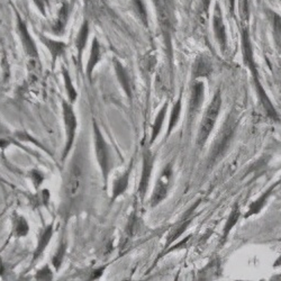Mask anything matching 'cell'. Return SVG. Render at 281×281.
<instances>
[{
	"label": "cell",
	"mask_w": 281,
	"mask_h": 281,
	"mask_svg": "<svg viewBox=\"0 0 281 281\" xmlns=\"http://www.w3.org/2000/svg\"><path fill=\"white\" fill-rule=\"evenodd\" d=\"M213 28H214V34L215 39L218 43L222 52L224 53L227 49V35H226V28L224 22H223V14L220 4L217 3L215 5V10H214V16H213Z\"/></svg>",
	"instance_id": "obj_10"
},
{
	"label": "cell",
	"mask_w": 281,
	"mask_h": 281,
	"mask_svg": "<svg viewBox=\"0 0 281 281\" xmlns=\"http://www.w3.org/2000/svg\"><path fill=\"white\" fill-rule=\"evenodd\" d=\"M221 107H222V95H221V91H217L214 95L213 99H211L207 110L205 111L203 119H201V124L199 127L198 136H197V145L200 148L205 145V143L207 142L211 132L214 130L216 120L218 118Z\"/></svg>",
	"instance_id": "obj_1"
},
{
	"label": "cell",
	"mask_w": 281,
	"mask_h": 281,
	"mask_svg": "<svg viewBox=\"0 0 281 281\" xmlns=\"http://www.w3.org/2000/svg\"><path fill=\"white\" fill-rule=\"evenodd\" d=\"M158 20L169 50H171V33L173 29L172 0H154Z\"/></svg>",
	"instance_id": "obj_3"
},
{
	"label": "cell",
	"mask_w": 281,
	"mask_h": 281,
	"mask_svg": "<svg viewBox=\"0 0 281 281\" xmlns=\"http://www.w3.org/2000/svg\"><path fill=\"white\" fill-rule=\"evenodd\" d=\"M100 57H102V51H100V45L98 43L97 39H93L92 45H91V52H90V57L88 60V65L86 69L87 77L90 79L91 78V74L95 67L97 66V63L100 61Z\"/></svg>",
	"instance_id": "obj_18"
},
{
	"label": "cell",
	"mask_w": 281,
	"mask_h": 281,
	"mask_svg": "<svg viewBox=\"0 0 281 281\" xmlns=\"http://www.w3.org/2000/svg\"><path fill=\"white\" fill-rule=\"evenodd\" d=\"M93 139H95V151H96L97 161L99 163L100 170H102V173H103L104 181L107 182L109 169H110L109 147L95 120H93Z\"/></svg>",
	"instance_id": "obj_4"
},
{
	"label": "cell",
	"mask_w": 281,
	"mask_h": 281,
	"mask_svg": "<svg viewBox=\"0 0 281 281\" xmlns=\"http://www.w3.org/2000/svg\"><path fill=\"white\" fill-rule=\"evenodd\" d=\"M167 110H168V104H164V106L161 108V110L159 111V114L157 115L154 123H153V125H152L151 143L154 142L157 140V137L159 136V134H160V132L162 130L164 118H166V115H167Z\"/></svg>",
	"instance_id": "obj_21"
},
{
	"label": "cell",
	"mask_w": 281,
	"mask_h": 281,
	"mask_svg": "<svg viewBox=\"0 0 281 281\" xmlns=\"http://www.w3.org/2000/svg\"><path fill=\"white\" fill-rule=\"evenodd\" d=\"M88 35H89V24L87 20H84V23L82 24L80 30H79L77 40H76V46H77L79 59H81L82 52L84 50V47H86V45H87Z\"/></svg>",
	"instance_id": "obj_20"
},
{
	"label": "cell",
	"mask_w": 281,
	"mask_h": 281,
	"mask_svg": "<svg viewBox=\"0 0 281 281\" xmlns=\"http://www.w3.org/2000/svg\"><path fill=\"white\" fill-rule=\"evenodd\" d=\"M104 270H105V268H100V269H98V270H96V271H95L93 273V275H90V279H91V280H95V279H97L98 277H100V275H102V273H103V271H104Z\"/></svg>",
	"instance_id": "obj_34"
},
{
	"label": "cell",
	"mask_w": 281,
	"mask_h": 281,
	"mask_svg": "<svg viewBox=\"0 0 281 281\" xmlns=\"http://www.w3.org/2000/svg\"><path fill=\"white\" fill-rule=\"evenodd\" d=\"M211 72V63L207 57L199 56L196 59L193 67V76L195 79L200 77H207Z\"/></svg>",
	"instance_id": "obj_16"
},
{
	"label": "cell",
	"mask_w": 281,
	"mask_h": 281,
	"mask_svg": "<svg viewBox=\"0 0 281 281\" xmlns=\"http://www.w3.org/2000/svg\"><path fill=\"white\" fill-rule=\"evenodd\" d=\"M171 177H172V167L171 164H168V166L164 168V170L162 171L160 178L158 179L154 190H153V194L150 199L151 207H155V206L160 204L161 201L166 199L169 187H170Z\"/></svg>",
	"instance_id": "obj_6"
},
{
	"label": "cell",
	"mask_w": 281,
	"mask_h": 281,
	"mask_svg": "<svg viewBox=\"0 0 281 281\" xmlns=\"http://www.w3.org/2000/svg\"><path fill=\"white\" fill-rule=\"evenodd\" d=\"M131 172H132V162L130 164L127 171H125L121 176L115 180L114 182V187H113V197H111V201H114L117 199L119 196L123 195L126 189L129 188V182H130V177H131Z\"/></svg>",
	"instance_id": "obj_12"
},
{
	"label": "cell",
	"mask_w": 281,
	"mask_h": 281,
	"mask_svg": "<svg viewBox=\"0 0 281 281\" xmlns=\"http://www.w3.org/2000/svg\"><path fill=\"white\" fill-rule=\"evenodd\" d=\"M280 181H281V180H280ZM280 181H278V182H274V183L271 185V187H270V188L267 190V192L264 193V194L261 196V197H259L256 201H254V203H252V204H251L250 208H248L247 213H246V215H245L246 218H247V217L252 216V215H257L258 213H260V210H261V209L264 207V205L267 204V200L269 199L270 196L272 195L273 190H274V189H275V187H277V185L279 184V182H280Z\"/></svg>",
	"instance_id": "obj_13"
},
{
	"label": "cell",
	"mask_w": 281,
	"mask_h": 281,
	"mask_svg": "<svg viewBox=\"0 0 281 281\" xmlns=\"http://www.w3.org/2000/svg\"><path fill=\"white\" fill-rule=\"evenodd\" d=\"M63 78H65V84H66V89H67L69 100H70V103H73L77 98V91L73 87L70 76H69V73H68V71L66 70V69H63Z\"/></svg>",
	"instance_id": "obj_26"
},
{
	"label": "cell",
	"mask_w": 281,
	"mask_h": 281,
	"mask_svg": "<svg viewBox=\"0 0 281 281\" xmlns=\"http://www.w3.org/2000/svg\"><path fill=\"white\" fill-rule=\"evenodd\" d=\"M180 113H181V97H180L177 103L174 104L172 111H171V116L170 119H169V125H168V131H167V136L171 134V132L173 131L174 127L177 126L178 120L180 117Z\"/></svg>",
	"instance_id": "obj_24"
},
{
	"label": "cell",
	"mask_w": 281,
	"mask_h": 281,
	"mask_svg": "<svg viewBox=\"0 0 281 281\" xmlns=\"http://www.w3.org/2000/svg\"><path fill=\"white\" fill-rule=\"evenodd\" d=\"M40 39L42 41V43H43L47 47V49H49L51 55H52L53 62H55L57 57L61 56L62 54H65L67 45L63 43V42L47 39V37H44V36H41Z\"/></svg>",
	"instance_id": "obj_15"
},
{
	"label": "cell",
	"mask_w": 281,
	"mask_h": 281,
	"mask_svg": "<svg viewBox=\"0 0 281 281\" xmlns=\"http://www.w3.org/2000/svg\"><path fill=\"white\" fill-rule=\"evenodd\" d=\"M63 108V119H65L66 124V133H67V143H66V150L63 153V160L67 158V155L70 152L71 147L73 145L74 137H76V131H77V118L76 114H74L72 106L67 103H62Z\"/></svg>",
	"instance_id": "obj_5"
},
{
	"label": "cell",
	"mask_w": 281,
	"mask_h": 281,
	"mask_svg": "<svg viewBox=\"0 0 281 281\" xmlns=\"http://www.w3.org/2000/svg\"><path fill=\"white\" fill-rule=\"evenodd\" d=\"M236 124L237 123L234 116L230 115L229 118H227V120L224 123V125H223L218 136H217L216 141L214 142L213 147H211L210 155H209V162L211 164H214L215 162L218 161L224 155L227 147H229L231 144L233 137H234Z\"/></svg>",
	"instance_id": "obj_2"
},
{
	"label": "cell",
	"mask_w": 281,
	"mask_h": 281,
	"mask_svg": "<svg viewBox=\"0 0 281 281\" xmlns=\"http://www.w3.org/2000/svg\"><path fill=\"white\" fill-rule=\"evenodd\" d=\"M32 179H33V182H34V185L36 188H39L41 183L43 182V180H44V176L43 174H42L40 171H37V170H33L32 171Z\"/></svg>",
	"instance_id": "obj_31"
},
{
	"label": "cell",
	"mask_w": 281,
	"mask_h": 281,
	"mask_svg": "<svg viewBox=\"0 0 281 281\" xmlns=\"http://www.w3.org/2000/svg\"><path fill=\"white\" fill-rule=\"evenodd\" d=\"M52 234H53V225H49L47 227H45L44 231L42 232V234L39 238V243H37V247L34 253V259H33L34 261L43 254L46 246L49 245V243L51 241Z\"/></svg>",
	"instance_id": "obj_19"
},
{
	"label": "cell",
	"mask_w": 281,
	"mask_h": 281,
	"mask_svg": "<svg viewBox=\"0 0 281 281\" xmlns=\"http://www.w3.org/2000/svg\"><path fill=\"white\" fill-rule=\"evenodd\" d=\"M271 20H272V34H273L274 44L281 54V16L271 12Z\"/></svg>",
	"instance_id": "obj_22"
},
{
	"label": "cell",
	"mask_w": 281,
	"mask_h": 281,
	"mask_svg": "<svg viewBox=\"0 0 281 281\" xmlns=\"http://www.w3.org/2000/svg\"><path fill=\"white\" fill-rule=\"evenodd\" d=\"M211 0H200V6L201 9H203V12L205 14L208 15V10H209V6H210Z\"/></svg>",
	"instance_id": "obj_32"
},
{
	"label": "cell",
	"mask_w": 281,
	"mask_h": 281,
	"mask_svg": "<svg viewBox=\"0 0 281 281\" xmlns=\"http://www.w3.org/2000/svg\"><path fill=\"white\" fill-rule=\"evenodd\" d=\"M29 231V226L27 224V222L24 218V217H18L16 220V225H15V232L16 235L18 237H24L28 234Z\"/></svg>",
	"instance_id": "obj_27"
},
{
	"label": "cell",
	"mask_w": 281,
	"mask_h": 281,
	"mask_svg": "<svg viewBox=\"0 0 281 281\" xmlns=\"http://www.w3.org/2000/svg\"><path fill=\"white\" fill-rule=\"evenodd\" d=\"M238 10H240V17L242 23L246 24L248 22V18H250V2L248 0H240Z\"/></svg>",
	"instance_id": "obj_29"
},
{
	"label": "cell",
	"mask_w": 281,
	"mask_h": 281,
	"mask_svg": "<svg viewBox=\"0 0 281 281\" xmlns=\"http://www.w3.org/2000/svg\"><path fill=\"white\" fill-rule=\"evenodd\" d=\"M83 182V171L82 167L77 160L72 163V166L69 169L66 192L70 198H76L80 194Z\"/></svg>",
	"instance_id": "obj_7"
},
{
	"label": "cell",
	"mask_w": 281,
	"mask_h": 281,
	"mask_svg": "<svg viewBox=\"0 0 281 281\" xmlns=\"http://www.w3.org/2000/svg\"><path fill=\"white\" fill-rule=\"evenodd\" d=\"M37 280H52L53 279V273L50 270L49 267H44L42 268L39 272H37L36 277Z\"/></svg>",
	"instance_id": "obj_30"
},
{
	"label": "cell",
	"mask_w": 281,
	"mask_h": 281,
	"mask_svg": "<svg viewBox=\"0 0 281 281\" xmlns=\"http://www.w3.org/2000/svg\"><path fill=\"white\" fill-rule=\"evenodd\" d=\"M153 164H154V155H153V153L151 152L150 148H146L144 153H143V169H142V176H141L140 185H139V194L141 199L145 197L148 185H150Z\"/></svg>",
	"instance_id": "obj_9"
},
{
	"label": "cell",
	"mask_w": 281,
	"mask_h": 281,
	"mask_svg": "<svg viewBox=\"0 0 281 281\" xmlns=\"http://www.w3.org/2000/svg\"><path fill=\"white\" fill-rule=\"evenodd\" d=\"M132 3H133V7L137 17H139L141 19V22L145 25V27H147L148 17H147L145 4L143 3V0H132Z\"/></svg>",
	"instance_id": "obj_25"
},
{
	"label": "cell",
	"mask_w": 281,
	"mask_h": 281,
	"mask_svg": "<svg viewBox=\"0 0 281 281\" xmlns=\"http://www.w3.org/2000/svg\"><path fill=\"white\" fill-rule=\"evenodd\" d=\"M69 14H70V6H69L68 3H65L60 8L59 14H57L56 22L54 26H53V32H54L56 35H61L62 33H65Z\"/></svg>",
	"instance_id": "obj_17"
},
{
	"label": "cell",
	"mask_w": 281,
	"mask_h": 281,
	"mask_svg": "<svg viewBox=\"0 0 281 281\" xmlns=\"http://www.w3.org/2000/svg\"><path fill=\"white\" fill-rule=\"evenodd\" d=\"M240 208H238V205L236 204L234 207H233L231 214L229 216V220H227L225 227H224V234H223V240H226L227 235L230 234V232L232 231L233 227L235 226V224L237 223L238 218H240Z\"/></svg>",
	"instance_id": "obj_23"
},
{
	"label": "cell",
	"mask_w": 281,
	"mask_h": 281,
	"mask_svg": "<svg viewBox=\"0 0 281 281\" xmlns=\"http://www.w3.org/2000/svg\"><path fill=\"white\" fill-rule=\"evenodd\" d=\"M114 67L116 71V76H117L118 81L120 83L121 88L124 89L125 93L127 97L132 98V88H131V81L129 78V74H127L125 68L120 65V62L117 60H114Z\"/></svg>",
	"instance_id": "obj_14"
},
{
	"label": "cell",
	"mask_w": 281,
	"mask_h": 281,
	"mask_svg": "<svg viewBox=\"0 0 281 281\" xmlns=\"http://www.w3.org/2000/svg\"><path fill=\"white\" fill-rule=\"evenodd\" d=\"M205 98V86L201 81H196L190 89V97L188 104V121L194 123L196 116L203 106Z\"/></svg>",
	"instance_id": "obj_8"
},
{
	"label": "cell",
	"mask_w": 281,
	"mask_h": 281,
	"mask_svg": "<svg viewBox=\"0 0 281 281\" xmlns=\"http://www.w3.org/2000/svg\"><path fill=\"white\" fill-rule=\"evenodd\" d=\"M227 6L231 15H234V7H235V0H227Z\"/></svg>",
	"instance_id": "obj_33"
},
{
	"label": "cell",
	"mask_w": 281,
	"mask_h": 281,
	"mask_svg": "<svg viewBox=\"0 0 281 281\" xmlns=\"http://www.w3.org/2000/svg\"><path fill=\"white\" fill-rule=\"evenodd\" d=\"M18 32L20 35V40H22V43L24 46V50L26 52V54L30 57H37V50L33 39H32L29 35V32L26 27L25 23L23 22L22 19L18 17Z\"/></svg>",
	"instance_id": "obj_11"
},
{
	"label": "cell",
	"mask_w": 281,
	"mask_h": 281,
	"mask_svg": "<svg viewBox=\"0 0 281 281\" xmlns=\"http://www.w3.org/2000/svg\"><path fill=\"white\" fill-rule=\"evenodd\" d=\"M66 251H67V244H66V242L65 243L62 242L60 244V246H59V248H57L55 256L53 257V259H52V263H53V266H54L55 270L60 269L61 264L63 262V259H65Z\"/></svg>",
	"instance_id": "obj_28"
}]
</instances>
